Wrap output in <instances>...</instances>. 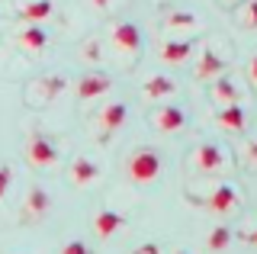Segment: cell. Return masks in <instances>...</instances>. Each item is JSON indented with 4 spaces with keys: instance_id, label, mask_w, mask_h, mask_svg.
<instances>
[{
    "instance_id": "20",
    "label": "cell",
    "mask_w": 257,
    "mask_h": 254,
    "mask_svg": "<svg viewBox=\"0 0 257 254\" xmlns=\"http://www.w3.org/2000/svg\"><path fill=\"white\" fill-rule=\"evenodd\" d=\"M193 23H196V17H193V13H171V17H167V26H171V29L193 26Z\"/></svg>"
},
{
    "instance_id": "4",
    "label": "cell",
    "mask_w": 257,
    "mask_h": 254,
    "mask_svg": "<svg viewBox=\"0 0 257 254\" xmlns=\"http://www.w3.org/2000/svg\"><path fill=\"white\" fill-rule=\"evenodd\" d=\"M109 87H112V81H109L106 74H96V71H90V74H84L77 81V97L80 100H93V97H103Z\"/></svg>"
},
{
    "instance_id": "14",
    "label": "cell",
    "mask_w": 257,
    "mask_h": 254,
    "mask_svg": "<svg viewBox=\"0 0 257 254\" xmlns=\"http://www.w3.org/2000/svg\"><path fill=\"white\" fill-rule=\"evenodd\" d=\"M52 10H55V4L52 0H32V4H26L20 10V20H26V23H42L52 17Z\"/></svg>"
},
{
    "instance_id": "2",
    "label": "cell",
    "mask_w": 257,
    "mask_h": 254,
    "mask_svg": "<svg viewBox=\"0 0 257 254\" xmlns=\"http://www.w3.org/2000/svg\"><path fill=\"white\" fill-rule=\"evenodd\" d=\"M26 158H29L32 168H52V164H58V148H55L48 139L36 136L26 145Z\"/></svg>"
},
{
    "instance_id": "22",
    "label": "cell",
    "mask_w": 257,
    "mask_h": 254,
    "mask_svg": "<svg viewBox=\"0 0 257 254\" xmlns=\"http://www.w3.org/2000/svg\"><path fill=\"white\" fill-rule=\"evenodd\" d=\"M10 180H13V171L10 168H0V200H4L7 190H10Z\"/></svg>"
},
{
    "instance_id": "7",
    "label": "cell",
    "mask_w": 257,
    "mask_h": 254,
    "mask_svg": "<svg viewBox=\"0 0 257 254\" xmlns=\"http://www.w3.org/2000/svg\"><path fill=\"white\" fill-rule=\"evenodd\" d=\"M235 203H238V190H235V187H228V184H225V187H215V190H212V196L206 200V206H209L212 212H219V216L231 212V209H235Z\"/></svg>"
},
{
    "instance_id": "19",
    "label": "cell",
    "mask_w": 257,
    "mask_h": 254,
    "mask_svg": "<svg viewBox=\"0 0 257 254\" xmlns=\"http://www.w3.org/2000/svg\"><path fill=\"white\" fill-rule=\"evenodd\" d=\"M212 93L219 100H225V103H235L238 100V90H235V84L228 81V77H219V81H215V87H212Z\"/></svg>"
},
{
    "instance_id": "17",
    "label": "cell",
    "mask_w": 257,
    "mask_h": 254,
    "mask_svg": "<svg viewBox=\"0 0 257 254\" xmlns=\"http://www.w3.org/2000/svg\"><path fill=\"white\" fill-rule=\"evenodd\" d=\"M215 119H219V125H222V129L238 132L241 125H244V109H241L238 103H231V106H225V109H222V113L215 116Z\"/></svg>"
},
{
    "instance_id": "26",
    "label": "cell",
    "mask_w": 257,
    "mask_h": 254,
    "mask_svg": "<svg viewBox=\"0 0 257 254\" xmlns=\"http://www.w3.org/2000/svg\"><path fill=\"white\" fill-rule=\"evenodd\" d=\"M247 158H251V161L257 164V142H254V145H251V148H247Z\"/></svg>"
},
{
    "instance_id": "13",
    "label": "cell",
    "mask_w": 257,
    "mask_h": 254,
    "mask_svg": "<svg viewBox=\"0 0 257 254\" xmlns=\"http://www.w3.org/2000/svg\"><path fill=\"white\" fill-rule=\"evenodd\" d=\"M222 71H225V61L212 49H206L203 58H199V65H196V77H199V81H206V77H215V74H222Z\"/></svg>"
},
{
    "instance_id": "21",
    "label": "cell",
    "mask_w": 257,
    "mask_h": 254,
    "mask_svg": "<svg viewBox=\"0 0 257 254\" xmlns=\"http://www.w3.org/2000/svg\"><path fill=\"white\" fill-rule=\"evenodd\" d=\"M241 23H244L247 29H257V0H251V4L244 7V13H241Z\"/></svg>"
},
{
    "instance_id": "16",
    "label": "cell",
    "mask_w": 257,
    "mask_h": 254,
    "mask_svg": "<svg viewBox=\"0 0 257 254\" xmlns=\"http://www.w3.org/2000/svg\"><path fill=\"white\" fill-rule=\"evenodd\" d=\"M174 90H177V84L171 81V77H164V74H155V77H148V81H145V97H151V100L171 97Z\"/></svg>"
},
{
    "instance_id": "5",
    "label": "cell",
    "mask_w": 257,
    "mask_h": 254,
    "mask_svg": "<svg viewBox=\"0 0 257 254\" xmlns=\"http://www.w3.org/2000/svg\"><path fill=\"white\" fill-rule=\"evenodd\" d=\"M122 225H125V216H122V212H116V209H100L93 216V232L100 235V238H112Z\"/></svg>"
},
{
    "instance_id": "6",
    "label": "cell",
    "mask_w": 257,
    "mask_h": 254,
    "mask_svg": "<svg viewBox=\"0 0 257 254\" xmlns=\"http://www.w3.org/2000/svg\"><path fill=\"white\" fill-rule=\"evenodd\" d=\"M112 45H116L119 52H135L142 45V29L135 26V23H119V26L112 29Z\"/></svg>"
},
{
    "instance_id": "9",
    "label": "cell",
    "mask_w": 257,
    "mask_h": 254,
    "mask_svg": "<svg viewBox=\"0 0 257 254\" xmlns=\"http://www.w3.org/2000/svg\"><path fill=\"white\" fill-rule=\"evenodd\" d=\"M183 122H187V116H183L180 106H161L155 113V125L161 132H180Z\"/></svg>"
},
{
    "instance_id": "18",
    "label": "cell",
    "mask_w": 257,
    "mask_h": 254,
    "mask_svg": "<svg viewBox=\"0 0 257 254\" xmlns=\"http://www.w3.org/2000/svg\"><path fill=\"white\" fill-rule=\"evenodd\" d=\"M228 244H231V228L228 225H215L212 232H209V238H206L209 251H225Z\"/></svg>"
},
{
    "instance_id": "10",
    "label": "cell",
    "mask_w": 257,
    "mask_h": 254,
    "mask_svg": "<svg viewBox=\"0 0 257 254\" xmlns=\"http://www.w3.org/2000/svg\"><path fill=\"white\" fill-rule=\"evenodd\" d=\"M193 55V42H183V39H174V42L161 45V61L164 65H183Z\"/></svg>"
},
{
    "instance_id": "15",
    "label": "cell",
    "mask_w": 257,
    "mask_h": 254,
    "mask_svg": "<svg viewBox=\"0 0 257 254\" xmlns=\"http://www.w3.org/2000/svg\"><path fill=\"white\" fill-rule=\"evenodd\" d=\"M48 209H52V196L42 187H32L26 196V216H45Z\"/></svg>"
},
{
    "instance_id": "12",
    "label": "cell",
    "mask_w": 257,
    "mask_h": 254,
    "mask_svg": "<svg viewBox=\"0 0 257 254\" xmlns=\"http://www.w3.org/2000/svg\"><path fill=\"white\" fill-rule=\"evenodd\" d=\"M45 42H48V36H45V29L39 26V23H29V26L20 33V45L29 49V52H42Z\"/></svg>"
},
{
    "instance_id": "11",
    "label": "cell",
    "mask_w": 257,
    "mask_h": 254,
    "mask_svg": "<svg viewBox=\"0 0 257 254\" xmlns=\"http://www.w3.org/2000/svg\"><path fill=\"white\" fill-rule=\"evenodd\" d=\"M100 177V164L96 161H90V158H77L74 164H71V180H74V184H93V180Z\"/></svg>"
},
{
    "instance_id": "3",
    "label": "cell",
    "mask_w": 257,
    "mask_h": 254,
    "mask_svg": "<svg viewBox=\"0 0 257 254\" xmlns=\"http://www.w3.org/2000/svg\"><path fill=\"white\" fill-rule=\"evenodd\" d=\"M222 168H225V155H222V148H219V145L206 142V145H199V148H196V171H203V174H215V171H222Z\"/></svg>"
},
{
    "instance_id": "25",
    "label": "cell",
    "mask_w": 257,
    "mask_h": 254,
    "mask_svg": "<svg viewBox=\"0 0 257 254\" xmlns=\"http://www.w3.org/2000/svg\"><path fill=\"white\" fill-rule=\"evenodd\" d=\"M139 254H158V244H145V248H139Z\"/></svg>"
},
{
    "instance_id": "8",
    "label": "cell",
    "mask_w": 257,
    "mask_h": 254,
    "mask_svg": "<svg viewBox=\"0 0 257 254\" xmlns=\"http://www.w3.org/2000/svg\"><path fill=\"white\" fill-rule=\"evenodd\" d=\"M125 119H128V106L116 100V103H106V106H103L100 125H103V132H116V129H122V125H125Z\"/></svg>"
},
{
    "instance_id": "24",
    "label": "cell",
    "mask_w": 257,
    "mask_h": 254,
    "mask_svg": "<svg viewBox=\"0 0 257 254\" xmlns=\"http://www.w3.org/2000/svg\"><path fill=\"white\" fill-rule=\"evenodd\" d=\"M247 74H251V81L257 84V55L251 58V65H247Z\"/></svg>"
},
{
    "instance_id": "28",
    "label": "cell",
    "mask_w": 257,
    "mask_h": 254,
    "mask_svg": "<svg viewBox=\"0 0 257 254\" xmlns=\"http://www.w3.org/2000/svg\"><path fill=\"white\" fill-rule=\"evenodd\" d=\"M93 7H100V10H103V7H109V0H93Z\"/></svg>"
},
{
    "instance_id": "1",
    "label": "cell",
    "mask_w": 257,
    "mask_h": 254,
    "mask_svg": "<svg viewBox=\"0 0 257 254\" xmlns=\"http://www.w3.org/2000/svg\"><path fill=\"white\" fill-rule=\"evenodd\" d=\"M125 174L135 180V184H151V180L161 174V155L155 148H135L125 161Z\"/></svg>"
},
{
    "instance_id": "29",
    "label": "cell",
    "mask_w": 257,
    "mask_h": 254,
    "mask_svg": "<svg viewBox=\"0 0 257 254\" xmlns=\"http://www.w3.org/2000/svg\"><path fill=\"white\" fill-rule=\"evenodd\" d=\"M177 254H187V251H177Z\"/></svg>"
},
{
    "instance_id": "27",
    "label": "cell",
    "mask_w": 257,
    "mask_h": 254,
    "mask_svg": "<svg viewBox=\"0 0 257 254\" xmlns=\"http://www.w3.org/2000/svg\"><path fill=\"white\" fill-rule=\"evenodd\" d=\"M244 241H247V244H257V228H254V232H247V235H244Z\"/></svg>"
},
{
    "instance_id": "23",
    "label": "cell",
    "mask_w": 257,
    "mask_h": 254,
    "mask_svg": "<svg viewBox=\"0 0 257 254\" xmlns=\"http://www.w3.org/2000/svg\"><path fill=\"white\" fill-rule=\"evenodd\" d=\"M61 254H90V248H87L84 241H68V244L61 248Z\"/></svg>"
}]
</instances>
